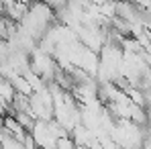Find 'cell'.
I'll return each instance as SVG.
<instances>
[{"label": "cell", "mask_w": 151, "mask_h": 149, "mask_svg": "<svg viewBox=\"0 0 151 149\" xmlns=\"http://www.w3.org/2000/svg\"><path fill=\"white\" fill-rule=\"evenodd\" d=\"M55 23H57V12L51 6H47L43 0H33L29 4V8H27L25 17L17 25L39 41L47 33V29L51 25H55Z\"/></svg>", "instance_id": "obj_1"}, {"label": "cell", "mask_w": 151, "mask_h": 149, "mask_svg": "<svg viewBox=\"0 0 151 149\" xmlns=\"http://www.w3.org/2000/svg\"><path fill=\"white\" fill-rule=\"evenodd\" d=\"M29 68L47 84L55 82L57 74L61 72V68H59L57 59L53 57V53H47V51L39 49V47H35L29 53Z\"/></svg>", "instance_id": "obj_2"}, {"label": "cell", "mask_w": 151, "mask_h": 149, "mask_svg": "<svg viewBox=\"0 0 151 149\" xmlns=\"http://www.w3.org/2000/svg\"><path fill=\"white\" fill-rule=\"evenodd\" d=\"M4 114H0V137H2V133H4Z\"/></svg>", "instance_id": "obj_7"}, {"label": "cell", "mask_w": 151, "mask_h": 149, "mask_svg": "<svg viewBox=\"0 0 151 149\" xmlns=\"http://www.w3.org/2000/svg\"><path fill=\"white\" fill-rule=\"evenodd\" d=\"M14 96H17V90H14L12 82L2 76V78H0V102H4L6 106H10L12 100H14Z\"/></svg>", "instance_id": "obj_4"}, {"label": "cell", "mask_w": 151, "mask_h": 149, "mask_svg": "<svg viewBox=\"0 0 151 149\" xmlns=\"http://www.w3.org/2000/svg\"><path fill=\"white\" fill-rule=\"evenodd\" d=\"M0 145H2V149H27L25 143L19 141L17 137H12L6 129H4V133H2V137H0Z\"/></svg>", "instance_id": "obj_5"}, {"label": "cell", "mask_w": 151, "mask_h": 149, "mask_svg": "<svg viewBox=\"0 0 151 149\" xmlns=\"http://www.w3.org/2000/svg\"><path fill=\"white\" fill-rule=\"evenodd\" d=\"M29 102H31V112L35 119H39V121L53 119V94H51L49 84H45L39 90H33L29 96Z\"/></svg>", "instance_id": "obj_3"}, {"label": "cell", "mask_w": 151, "mask_h": 149, "mask_svg": "<svg viewBox=\"0 0 151 149\" xmlns=\"http://www.w3.org/2000/svg\"><path fill=\"white\" fill-rule=\"evenodd\" d=\"M55 149H76V141L72 135H61L59 139H57V145Z\"/></svg>", "instance_id": "obj_6"}]
</instances>
